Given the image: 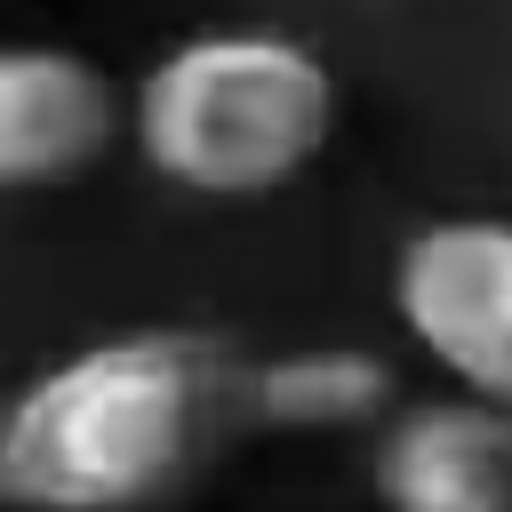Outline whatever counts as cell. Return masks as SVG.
I'll return each mask as SVG.
<instances>
[{"label":"cell","mask_w":512,"mask_h":512,"mask_svg":"<svg viewBox=\"0 0 512 512\" xmlns=\"http://www.w3.org/2000/svg\"><path fill=\"white\" fill-rule=\"evenodd\" d=\"M256 360L208 328H136L40 368L0 416V496L128 512L192 496L256 440Z\"/></svg>","instance_id":"1"},{"label":"cell","mask_w":512,"mask_h":512,"mask_svg":"<svg viewBox=\"0 0 512 512\" xmlns=\"http://www.w3.org/2000/svg\"><path fill=\"white\" fill-rule=\"evenodd\" d=\"M152 176L200 200H264L336 136V72L288 32H192L128 96Z\"/></svg>","instance_id":"2"},{"label":"cell","mask_w":512,"mask_h":512,"mask_svg":"<svg viewBox=\"0 0 512 512\" xmlns=\"http://www.w3.org/2000/svg\"><path fill=\"white\" fill-rule=\"evenodd\" d=\"M392 312L440 376L512 400V216H440L408 232Z\"/></svg>","instance_id":"3"},{"label":"cell","mask_w":512,"mask_h":512,"mask_svg":"<svg viewBox=\"0 0 512 512\" xmlns=\"http://www.w3.org/2000/svg\"><path fill=\"white\" fill-rule=\"evenodd\" d=\"M368 480L392 512H512V400L472 384L400 400L376 424Z\"/></svg>","instance_id":"4"},{"label":"cell","mask_w":512,"mask_h":512,"mask_svg":"<svg viewBox=\"0 0 512 512\" xmlns=\"http://www.w3.org/2000/svg\"><path fill=\"white\" fill-rule=\"evenodd\" d=\"M128 128L96 56L56 40H0V192H48L88 176Z\"/></svg>","instance_id":"5"},{"label":"cell","mask_w":512,"mask_h":512,"mask_svg":"<svg viewBox=\"0 0 512 512\" xmlns=\"http://www.w3.org/2000/svg\"><path fill=\"white\" fill-rule=\"evenodd\" d=\"M392 408H400V376L360 344H304V352L256 360L264 432H376Z\"/></svg>","instance_id":"6"}]
</instances>
